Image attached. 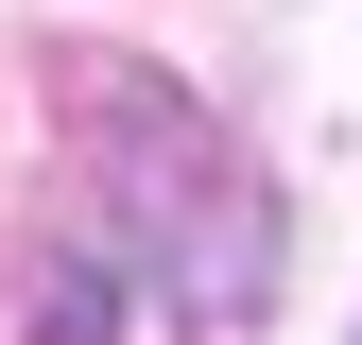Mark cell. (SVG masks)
<instances>
[{"instance_id": "cell-1", "label": "cell", "mask_w": 362, "mask_h": 345, "mask_svg": "<svg viewBox=\"0 0 362 345\" xmlns=\"http://www.w3.org/2000/svg\"><path fill=\"white\" fill-rule=\"evenodd\" d=\"M69 139H86V242H104L173 328H242L259 293H276V172L224 139L190 86L86 69Z\"/></svg>"}]
</instances>
